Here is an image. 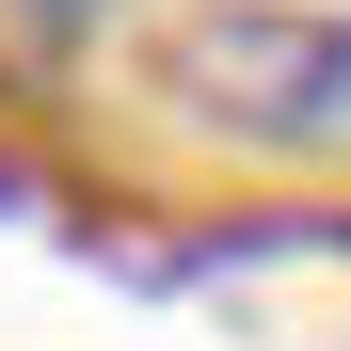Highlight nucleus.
<instances>
[{
    "label": "nucleus",
    "instance_id": "1",
    "mask_svg": "<svg viewBox=\"0 0 351 351\" xmlns=\"http://www.w3.org/2000/svg\"><path fill=\"white\" fill-rule=\"evenodd\" d=\"M176 144L256 176H351V0H192L144 48Z\"/></svg>",
    "mask_w": 351,
    "mask_h": 351
}]
</instances>
